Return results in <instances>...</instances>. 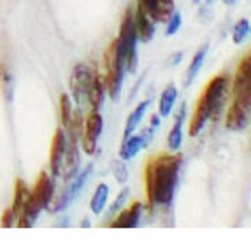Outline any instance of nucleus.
<instances>
[{
  "instance_id": "obj_1",
  "label": "nucleus",
  "mask_w": 251,
  "mask_h": 251,
  "mask_svg": "<svg viewBox=\"0 0 251 251\" xmlns=\"http://www.w3.org/2000/svg\"><path fill=\"white\" fill-rule=\"evenodd\" d=\"M183 167V156L162 153L148 160L144 167V186H146L148 209L156 207L169 209L176 197L179 183V172Z\"/></svg>"
},
{
  "instance_id": "obj_2",
  "label": "nucleus",
  "mask_w": 251,
  "mask_h": 251,
  "mask_svg": "<svg viewBox=\"0 0 251 251\" xmlns=\"http://www.w3.org/2000/svg\"><path fill=\"white\" fill-rule=\"evenodd\" d=\"M137 32H135V23H134V11L126 9L123 14L122 26H120V35H118V46H120V53H122L123 63H125V72L134 74L137 71Z\"/></svg>"
},
{
  "instance_id": "obj_3",
  "label": "nucleus",
  "mask_w": 251,
  "mask_h": 251,
  "mask_svg": "<svg viewBox=\"0 0 251 251\" xmlns=\"http://www.w3.org/2000/svg\"><path fill=\"white\" fill-rule=\"evenodd\" d=\"M105 62V93H109L111 100L116 102L122 95V86H123V74H125V63H123L122 53H120V46H118V39H114L109 44L107 51L104 56Z\"/></svg>"
},
{
  "instance_id": "obj_4",
  "label": "nucleus",
  "mask_w": 251,
  "mask_h": 251,
  "mask_svg": "<svg viewBox=\"0 0 251 251\" xmlns=\"http://www.w3.org/2000/svg\"><path fill=\"white\" fill-rule=\"evenodd\" d=\"M232 102L251 113V50L243 56L230 83Z\"/></svg>"
},
{
  "instance_id": "obj_5",
  "label": "nucleus",
  "mask_w": 251,
  "mask_h": 251,
  "mask_svg": "<svg viewBox=\"0 0 251 251\" xmlns=\"http://www.w3.org/2000/svg\"><path fill=\"white\" fill-rule=\"evenodd\" d=\"M228 90H230V77H228V74H220L214 75L213 79L205 84L204 92H202V97L207 100L211 107V120H214V122L220 120V114H222L226 97H228Z\"/></svg>"
},
{
  "instance_id": "obj_6",
  "label": "nucleus",
  "mask_w": 251,
  "mask_h": 251,
  "mask_svg": "<svg viewBox=\"0 0 251 251\" xmlns=\"http://www.w3.org/2000/svg\"><path fill=\"white\" fill-rule=\"evenodd\" d=\"M93 72L88 65L77 63L71 72V93L74 97L75 104L79 107H84L90 104V88H92Z\"/></svg>"
},
{
  "instance_id": "obj_7",
  "label": "nucleus",
  "mask_w": 251,
  "mask_h": 251,
  "mask_svg": "<svg viewBox=\"0 0 251 251\" xmlns=\"http://www.w3.org/2000/svg\"><path fill=\"white\" fill-rule=\"evenodd\" d=\"M102 130H104V118L99 109H92L84 120L83 134H81V143H83V150L86 155H95Z\"/></svg>"
},
{
  "instance_id": "obj_8",
  "label": "nucleus",
  "mask_w": 251,
  "mask_h": 251,
  "mask_svg": "<svg viewBox=\"0 0 251 251\" xmlns=\"http://www.w3.org/2000/svg\"><path fill=\"white\" fill-rule=\"evenodd\" d=\"M143 211L144 205L141 202H134L128 207H125L118 216H114L109 226L111 228H137L139 223H141V218H143Z\"/></svg>"
},
{
  "instance_id": "obj_9",
  "label": "nucleus",
  "mask_w": 251,
  "mask_h": 251,
  "mask_svg": "<svg viewBox=\"0 0 251 251\" xmlns=\"http://www.w3.org/2000/svg\"><path fill=\"white\" fill-rule=\"evenodd\" d=\"M77 171H79V146H77V139H71V143L65 144L60 176H63V179L69 181L75 177Z\"/></svg>"
},
{
  "instance_id": "obj_10",
  "label": "nucleus",
  "mask_w": 251,
  "mask_h": 251,
  "mask_svg": "<svg viewBox=\"0 0 251 251\" xmlns=\"http://www.w3.org/2000/svg\"><path fill=\"white\" fill-rule=\"evenodd\" d=\"M65 144H67L65 132H63L62 128H58L54 132L53 141H51V153H50V171L53 177H60L63 153H65Z\"/></svg>"
},
{
  "instance_id": "obj_11",
  "label": "nucleus",
  "mask_w": 251,
  "mask_h": 251,
  "mask_svg": "<svg viewBox=\"0 0 251 251\" xmlns=\"http://www.w3.org/2000/svg\"><path fill=\"white\" fill-rule=\"evenodd\" d=\"M134 23L139 41L144 42V44L153 41V37H155V21L144 11L143 5H137V9L134 11Z\"/></svg>"
},
{
  "instance_id": "obj_12",
  "label": "nucleus",
  "mask_w": 251,
  "mask_h": 251,
  "mask_svg": "<svg viewBox=\"0 0 251 251\" xmlns=\"http://www.w3.org/2000/svg\"><path fill=\"white\" fill-rule=\"evenodd\" d=\"M211 120V107L207 104L204 97H199L197 104H195V109H193V116L190 120V128H188V134L192 137H197L201 134L204 126L207 125V122Z\"/></svg>"
},
{
  "instance_id": "obj_13",
  "label": "nucleus",
  "mask_w": 251,
  "mask_h": 251,
  "mask_svg": "<svg viewBox=\"0 0 251 251\" xmlns=\"http://www.w3.org/2000/svg\"><path fill=\"white\" fill-rule=\"evenodd\" d=\"M250 123V111H246L244 107H241L239 104L232 102L228 111L225 116V126L232 132H241L244 130Z\"/></svg>"
},
{
  "instance_id": "obj_14",
  "label": "nucleus",
  "mask_w": 251,
  "mask_h": 251,
  "mask_svg": "<svg viewBox=\"0 0 251 251\" xmlns=\"http://www.w3.org/2000/svg\"><path fill=\"white\" fill-rule=\"evenodd\" d=\"M188 113V107H186V102H183L176 114V122L172 125L171 132L167 135V146L171 151H177L183 144V125H184V118Z\"/></svg>"
},
{
  "instance_id": "obj_15",
  "label": "nucleus",
  "mask_w": 251,
  "mask_h": 251,
  "mask_svg": "<svg viewBox=\"0 0 251 251\" xmlns=\"http://www.w3.org/2000/svg\"><path fill=\"white\" fill-rule=\"evenodd\" d=\"M148 144H150V143H148L146 137H144L143 134L128 135L126 139H123L122 148H120V158H123L125 162H128V160H132L134 156H137L139 151L144 150Z\"/></svg>"
},
{
  "instance_id": "obj_16",
  "label": "nucleus",
  "mask_w": 251,
  "mask_h": 251,
  "mask_svg": "<svg viewBox=\"0 0 251 251\" xmlns=\"http://www.w3.org/2000/svg\"><path fill=\"white\" fill-rule=\"evenodd\" d=\"M207 51H209V44L205 42V44H202V46L199 48L197 53L193 54L192 62H190V65H188V71H186V77H184V86H186V88L192 86V84L195 83V79H197V75L201 74V69L204 67Z\"/></svg>"
},
{
  "instance_id": "obj_17",
  "label": "nucleus",
  "mask_w": 251,
  "mask_h": 251,
  "mask_svg": "<svg viewBox=\"0 0 251 251\" xmlns=\"http://www.w3.org/2000/svg\"><path fill=\"white\" fill-rule=\"evenodd\" d=\"M176 100H177V88H176V84L171 83L165 86V90H163L162 95H160V100H158L160 116L162 118L171 116L172 109L176 105Z\"/></svg>"
},
{
  "instance_id": "obj_18",
  "label": "nucleus",
  "mask_w": 251,
  "mask_h": 251,
  "mask_svg": "<svg viewBox=\"0 0 251 251\" xmlns=\"http://www.w3.org/2000/svg\"><path fill=\"white\" fill-rule=\"evenodd\" d=\"M150 104H151V99H148V100L137 104V107H135L134 111L130 113L128 120H126V123H125V130H123V139H126L128 135L134 134L135 128L139 126V123L143 122V118H144V114H146Z\"/></svg>"
},
{
  "instance_id": "obj_19",
  "label": "nucleus",
  "mask_w": 251,
  "mask_h": 251,
  "mask_svg": "<svg viewBox=\"0 0 251 251\" xmlns=\"http://www.w3.org/2000/svg\"><path fill=\"white\" fill-rule=\"evenodd\" d=\"M104 95H105V83L99 72H93V81L92 88H90V105L92 109H100L104 104Z\"/></svg>"
},
{
  "instance_id": "obj_20",
  "label": "nucleus",
  "mask_w": 251,
  "mask_h": 251,
  "mask_svg": "<svg viewBox=\"0 0 251 251\" xmlns=\"http://www.w3.org/2000/svg\"><path fill=\"white\" fill-rule=\"evenodd\" d=\"M107 199H109V186L105 183L99 184L95 188L92 201H90V209L93 214H102V211L105 209L107 205Z\"/></svg>"
},
{
  "instance_id": "obj_21",
  "label": "nucleus",
  "mask_w": 251,
  "mask_h": 251,
  "mask_svg": "<svg viewBox=\"0 0 251 251\" xmlns=\"http://www.w3.org/2000/svg\"><path fill=\"white\" fill-rule=\"evenodd\" d=\"M174 11H176L174 0H155V16H153V21L155 23H167V20L172 16Z\"/></svg>"
},
{
  "instance_id": "obj_22",
  "label": "nucleus",
  "mask_w": 251,
  "mask_h": 251,
  "mask_svg": "<svg viewBox=\"0 0 251 251\" xmlns=\"http://www.w3.org/2000/svg\"><path fill=\"white\" fill-rule=\"evenodd\" d=\"M28 192H30V190H28V186H26L25 181L18 179L16 184H14V201H13V205H11V209H13L14 214H16V220H18V216H20V213H21V207H23V204H25Z\"/></svg>"
},
{
  "instance_id": "obj_23",
  "label": "nucleus",
  "mask_w": 251,
  "mask_h": 251,
  "mask_svg": "<svg viewBox=\"0 0 251 251\" xmlns=\"http://www.w3.org/2000/svg\"><path fill=\"white\" fill-rule=\"evenodd\" d=\"M72 113H74V107H72V100L69 93H62L60 95V122H62L63 128H67L69 123H71Z\"/></svg>"
},
{
  "instance_id": "obj_24",
  "label": "nucleus",
  "mask_w": 251,
  "mask_h": 251,
  "mask_svg": "<svg viewBox=\"0 0 251 251\" xmlns=\"http://www.w3.org/2000/svg\"><path fill=\"white\" fill-rule=\"evenodd\" d=\"M250 35V20H246V18L239 20L235 23L234 30H232V41H234V44H243Z\"/></svg>"
},
{
  "instance_id": "obj_25",
  "label": "nucleus",
  "mask_w": 251,
  "mask_h": 251,
  "mask_svg": "<svg viewBox=\"0 0 251 251\" xmlns=\"http://www.w3.org/2000/svg\"><path fill=\"white\" fill-rule=\"evenodd\" d=\"M111 171H113V176L116 179V183L125 184L128 181V167H126V162L123 158H116L111 163Z\"/></svg>"
},
{
  "instance_id": "obj_26",
  "label": "nucleus",
  "mask_w": 251,
  "mask_h": 251,
  "mask_svg": "<svg viewBox=\"0 0 251 251\" xmlns=\"http://www.w3.org/2000/svg\"><path fill=\"white\" fill-rule=\"evenodd\" d=\"M128 197H130V188H128V186H123L122 192H120V195L116 197V201H114L113 205L109 207V216L114 218V214L120 213V211H122V207H125V204L128 202Z\"/></svg>"
},
{
  "instance_id": "obj_27",
  "label": "nucleus",
  "mask_w": 251,
  "mask_h": 251,
  "mask_svg": "<svg viewBox=\"0 0 251 251\" xmlns=\"http://www.w3.org/2000/svg\"><path fill=\"white\" fill-rule=\"evenodd\" d=\"M181 23H183V18H181V13L174 11L172 16L167 20V28H165V35L167 37H172V35H176L181 28Z\"/></svg>"
},
{
  "instance_id": "obj_28",
  "label": "nucleus",
  "mask_w": 251,
  "mask_h": 251,
  "mask_svg": "<svg viewBox=\"0 0 251 251\" xmlns=\"http://www.w3.org/2000/svg\"><path fill=\"white\" fill-rule=\"evenodd\" d=\"M14 220H16V214H14V211L9 207V209H5L4 214H2V222H0V225L4 226V228H11V226L14 225Z\"/></svg>"
},
{
  "instance_id": "obj_29",
  "label": "nucleus",
  "mask_w": 251,
  "mask_h": 251,
  "mask_svg": "<svg viewBox=\"0 0 251 251\" xmlns=\"http://www.w3.org/2000/svg\"><path fill=\"white\" fill-rule=\"evenodd\" d=\"M183 56H184L183 51H176V53H172L167 60V67H177V65L183 62Z\"/></svg>"
},
{
  "instance_id": "obj_30",
  "label": "nucleus",
  "mask_w": 251,
  "mask_h": 251,
  "mask_svg": "<svg viewBox=\"0 0 251 251\" xmlns=\"http://www.w3.org/2000/svg\"><path fill=\"white\" fill-rule=\"evenodd\" d=\"M139 5H143L144 11H146L151 18L155 16V0H139Z\"/></svg>"
},
{
  "instance_id": "obj_31",
  "label": "nucleus",
  "mask_w": 251,
  "mask_h": 251,
  "mask_svg": "<svg viewBox=\"0 0 251 251\" xmlns=\"http://www.w3.org/2000/svg\"><path fill=\"white\" fill-rule=\"evenodd\" d=\"M160 118L162 116H158V114H153V116H151V122H150V126H153V128H158L160 126Z\"/></svg>"
},
{
  "instance_id": "obj_32",
  "label": "nucleus",
  "mask_w": 251,
  "mask_h": 251,
  "mask_svg": "<svg viewBox=\"0 0 251 251\" xmlns=\"http://www.w3.org/2000/svg\"><path fill=\"white\" fill-rule=\"evenodd\" d=\"M223 2H225L226 5H234L235 4V0H223Z\"/></svg>"
},
{
  "instance_id": "obj_33",
  "label": "nucleus",
  "mask_w": 251,
  "mask_h": 251,
  "mask_svg": "<svg viewBox=\"0 0 251 251\" xmlns=\"http://www.w3.org/2000/svg\"><path fill=\"white\" fill-rule=\"evenodd\" d=\"M90 225H92V223H90V220H84V222L81 223V226H90Z\"/></svg>"
},
{
  "instance_id": "obj_34",
  "label": "nucleus",
  "mask_w": 251,
  "mask_h": 251,
  "mask_svg": "<svg viewBox=\"0 0 251 251\" xmlns=\"http://www.w3.org/2000/svg\"><path fill=\"white\" fill-rule=\"evenodd\" d=\"M214 2H216V0H205V4H207V5H211V4H214Z\"/></svg>"
},
{
  "instance_id": "obj_35",
  "label": "nucleus",
  "mask_w": 251,
  "mask_h": 251,
  "mask_svg": "<svg viewBox=\"0 0 251 251\" xmlns=\"http://www.w3.org/2000/svg\"><path fill=\"white\" fill-rule=\"evenodd\" d=\"M192 2H193V4H195V5H197V4H201L202 0H192Z\"/></svg>"
},
{
  "instance_id": "obj_36",
  "label": "nucleus",
  "mask_w": 251,
  "mask_h": 251,
  "mask_svg": "<svg viewBox=\"0 0 251 251\" xmlns=\"http://www.w3.org/2000/svg\"><path fill=\"white\" fill-rule=\"evenodd\" d=\"M250 34H251V23H250Z\"/></svg>"
}]
</instances>
